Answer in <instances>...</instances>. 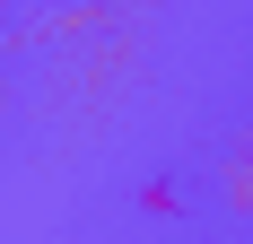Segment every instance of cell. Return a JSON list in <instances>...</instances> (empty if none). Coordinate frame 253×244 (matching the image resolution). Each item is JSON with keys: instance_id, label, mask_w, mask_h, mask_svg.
Masks as SVG:
<instances>
[{"instance_id": "6da1fadb", "label": "cell", "mask_w": 253, "mask_h": 244, "mask_svg": "<svg viewBox=\"0 0 253 244\" xmlns=\"http://www.w3.org/2000/svg\"><path fill=\"white\" fill-rule=\"evenodd\" d=\"M218 201H227L236 218H253V148H227L218 157Z\"/></svg>"}, {"instance_id": "7a4b0ae2", "label": "cell", "mask_w": 253, "mask_h": 244, "mask_svg": "<svg viewBox=\"0 0 253 244\" xmlns=\"http://www.w3.org/2000/svg\"><path fill=\"white\" fill-rule=\"evenodd\" d=\"M140 209H149V218H183V192L166 174H149V183H140Z\"/></svg>"}]
</instances>
